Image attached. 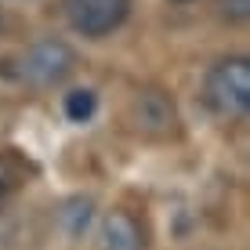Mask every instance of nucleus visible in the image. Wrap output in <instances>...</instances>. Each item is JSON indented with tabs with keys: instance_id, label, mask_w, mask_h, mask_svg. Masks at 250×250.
Instances as JSON below:
<instances>
[{
	"instance_id": "1",
	"label": "nucleus",
	"mask_w": 250,
	"mask_h": 250,
	"mask_svg": "<svg viewBox=\"0 0 250 250\" xmlns=\"http://www.w3.org/2000/svg\"><path fill=\"white\" fill-rule=\"evenodd\" d=\"M203 105L218 120H247L250 109V58L225 55L203 73Z\"/></svg>"
},
{
	"instance_id": "2",
	"label": "nucleus",
	"mask_w": 250,
	"mask_h": 250,
	"mask_svg": "<svg viewBox=\"0 0 250 250\" xmlns=\"http://www.w3.org/2000/svg\"><path fill=\"white\" fill-rule=\"evenodd\" d=\"M76 65H80V58H76L73 44H65L62 37H40L19 55L15 76L25 87L51 91V87H62L69 76L76 73Z\"/></svg>"
},
{
	"instance_id": "3",
	"label": "nucleus",
	"mask_w": 250,
	"mask_h": 250,
	"mask_svg": "<svg viewBox=\"0 0 250 250\" xmlns=\"http://www.w3.org/2000/svg\"><path fill=\"white\" fill-rule=\"evenodd\" d=\"M134 0H62L65 22L83 40H105L131 19Z\"/></svg>"
},
{
	"instance_id": "4",
	"label": "nucleus",
	"mask_w": 250,
	"mask_h": 250,
	"mask_svg": "<svg viewBox=\"0 0 250 250\" xmlns=\"http://www.w3.org/2000/svg\"><path fill=\"white\" fill-rule=\"evenodd\" d=\"M127 120L138 134L145 138H170L178 131V109H174V98L167 91H156V87H145L131 98V109H127Z\"/></svg>"
},
{
	"instance_id": "5",
	"label": "nucleus",
	"mask_w": 250,
	"mask_h": 250,
	"mask_svg": "<svg viewBox=\"0 0 250 250\" xmlns=\"http://www.w3.org/2000/svg\"><path fill=\"white\" fill-rule=\"evenodd\" d=\"M102 250H145V232L134 214L109 210L102 218Z\"/></svg>"
},
{
	"instance_id": "6",
	"label": "nucleus",
	"mask_w": 250,
	"mask_h": 250,
	"mask_svg": "<svg viewBox=\"0 0 250 250\" xmlns=\"http://www.w3.org/2000/svg\"><path fill=\"white\" fill-rule=\"evenodd\" d=\"M94 221V200L91 196H69V200L58 207V229L65 232L69 239H83Z\"/></svg>"
},
{
	"instance_id": "7",
	"label": "nucleus",
	"mask_w": 250,
	"mask_h": 250,
	"mask_svg": "<svg viewBox=\"0 0 250 250\" xmlns=\"http://www.w3.org/2000/svg\"><path fill=\"white\" fill-rule=\"evenodd\" d=\"M62 113L69 124H91L94 113H98V94L91 87H73L62 98Z\"/></svg>"
},
{
	"instance_id": "8",
	"label": "nucleus",
	"mask_w": 250,
	"mask_h": 250,
	"mask_svg": "<svg viewBox=\"0 0 250 250\" xmlns=\"http://www.w3.org/2000/svg\"><path fill=\"white\" fill-rule=\"evenodd\" d=\"M214 7H218V15L232 25L250 19V0H214Z\"/></svg>"
},
{
	"instance_id": "9",
	"label": "nucleus",
	"mask_w": 250,
	"mask_h": 250,
	"mask_svg": "<svg viewBox=\"0 0 250 250\" xmlns=\"http://www.w3.org/2000/svg\"><path fill=\"white\" fill-rule=\"evenodd\" d=\"M11 185H15V178H11V167H7V163L0 160V203L7 200V192H11Z\"/></svg>"
},
{
	"instance_id": "10",
	"label": "nucleus",
	"mask_w": 250,
	"mask_h": 250,
	"mask_svg": "<svg viewBox=\"0 0 250 250\" xmlns=\"http://www.w3.org/2000/svg\"><path fill=\"white\" fill-rule=\"evenodd\" d=\"M170 4H182L185 7V4H196V0H170Z\"/></svg>"
},
{
	"instance_id": "11",
	"label": "nucleus",
	"mask_w": 250,
	"mask_h": 250,
	"mask_svg": "<svg viewBox=\"0 0 250 250\" xmlns=\"http://www.w3.org/2000/svg\"><path fill=\"white\" fill-rule=\"evenodd\" d=\"M0 33H4V11H0Z\"/></svg>"
}]
</instances>
